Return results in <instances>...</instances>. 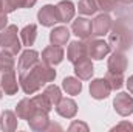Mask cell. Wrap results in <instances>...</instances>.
<instances>
[{
	"mask_svg": "<svg viewBox=\"0 0 133 132\" xmlns=\"http://www.w3.org/2000/svg\"><path fill=\"white\" fill-rule=\"evenodd\" d=\"M17 113H14L12 110H5L0 117V128L5 132H12L17 129L19 120H17Z\"/></svg>",
	"mask_w": 133,
	"mask_h": 132,
	"instance_id": "cell-20",
	"label": "cell"
},
{
	"mask_svg": "<svg viewBox=\"0 0 133 132\" xmlns=\"http://www.w3.org/2000/svg\"><path fill=\"white\" fill-rule=\"evenodd\" d=\"M36 37H37V27H36L34 23H30V25H26V27L22 28V31H20L22 45H25V47L30 48L31 45H34Z\"/></svg>",
	"mask_w": 133,
	"mask_h": 132,
	"instance_id": "cell-22",
	"label": "cell"
},
{
	"mask_svg": "<svg viewBox=\"0 0 133 132\" xmlns=\"http://www.w3.org/2000/svg\"><path fill=\"white\" fill-rule=\"evenodd\" d=\"M68 39H70V30L66 27H56L50 33V42H51V45L62 47V45H65L66 42H68Z\"/></svg>",
	"mask_w": 133,
	"mask_h": 132,
	"instance_id": "cell-21",
	"label": "cell"
},
{
	"mask_svg": "<svg viewBox=\"0 0 133 132\" xmlns=\"http://www.w3.org/2000/svg\"><path fill=\"white\" fill-rule=\"evenodd\" d=\"M68 131L70 132H76V131H84V132H88V126L85 124V123H82V121H73L71 124H70V128H68Z\"/></svg>",
	"mask_w": 133,
	"mask_h": 132,
	"instance_id": "cell-30",
	"label": "cell"
},
{
	"mask_svg": "<svg viewBox=\"0 0 133 132\" xmlns=\"http://www.w3.org/2000/svg\"><path fill=\"white\" fill-rule=\"evenodd\" d=\"M56 112L64 118H74L77 113V104L71 98H62L56 104Z\"/></svg>",
	"mask_w": 133,
	"mask_h": 132,
	"instance_id": "cell-14",
	"label": "cell"
},
{
	"mask_svg": "<svg viewBox=\"0 0 133 132\" xmlns=\"http://www.w3.org/2000/svg\"><path fill=\"white\" fill-rule=\"evenodd\" d=\"M14 64H16V61H14V55L8 53V51H5V50L0 51V71L14 68Z\"/></svg>",
	"mask_w": 133,
	"mask_h": 132,
	"instance_id": "cell-27",
	"label": "cell"
},
{
	"mask_svg": "<svg viewBox=\"0 0 133 132\" xmlns=\"http://www.w3.org/2000/svg\"><path fill=\"white\" fill-rule=\"evenodd\" d=\"M0 87L5 95H16L19 90V82L16 78V70H3L0 71Z\"/></svg>",
	"mask_w": 133,
	"mask_h": 132,
	"instance_id": "cell-6",
	"label": "cell"
},
{
	"mask_svg": "<svg viewBox=\"0 0 133 132\" xmlns=\"http://www.w3.org/2000/svg\"><path fill=\"white\" fill-rule=\"evenodd\" d=\"M17 33H19V30L16 25H8L5 30L0 31V48L14 56L22 48V40L19 39Z\"/></svg>",
	"mask_w": 133,
	"mask_h": 132,
	"instance_id": "cell-3",
	"label": "cell"
},
{
	"mask_svg": "<svg viewBox=\"0 0 133 132\" xmlns=\"http://www.w3.org/2000/svg\"><path fill=\"white\" fill-rule=\"evenodd\" d=\"M62 89L66 92V95H79L81 90H82V82L79 78H73V76H68L62 81Z\"/></svg>",
	"mask_w": 133,
	"mask_h": 132,
	"instance_id": "cell-23",
	"label": "cell"
},
{
	"mask_svg": "<svg viewBox=\"0 0 133 132\" xmlns=\"http://www.w3.org/2000/svg\"><path fill=\"white\" fill-rule=\"evenodd\" d=\"M39 59H40V58H39V53H37L36 50L28 48V50H25V51L20 55L19 62H17V70H19V71H23V70L33 67Z\"/></svg>",
	"mask_w": 133,
	"mask_h": 132,
	"instance_id": "cell-19",
	"label": "cell"
},
{
	"mask_svg": "<svg viewBox=\"0 0 133 132\" xmlns=\"http://www.w3.org/2000/svg\"><path fill=\"white\" fill-rule=\"evenodd\" d=\"M113 107L116 110V113H119L121 117H129L133 113V97L132 93L129 95L127 92H121L118 93L113 99Z\"/></svg>",
	"mask_w": 133,
	"mask_h": 132,
	"instance_id": "cell-5",
	"label": "cell"
},
{
	"mask_svg": "<svg viewBox=\"0 0 133 132\" xmlns=\"http://www.w3.org/2000/svg\"><path fill=\"white\" fill-rule=\"evenodd\" d=\"M84 58H88V53H87V42H84L82 39H81V40H73V42L68 45L66 59L74 65L76 62H79V61L84 59Z\"/></svg>",
	"mask_w": 133,
	"mask_h": 132,
	"instance_id": "cell-8",
	"label": "cell"
},
{
	"mask_svg": "<svg viewBox=\"0 0 133 132\" xmlns=\"http://www.w3.org/2000/svg\"><path fill=\"white\" fill-rule=\"evenodd\" d=\"M108 45L113 51H125L132 45V31L121 19L113 22L108 31Z\"/></svg>",
	"mask_w": 133,
	"mask_h": 132,
	"instance_id": "cell-2",
	"label": "cell"
},
{
	"mask_svg": "<svg viewBox=\"0 0 133 132\" xmlns=\"http://www.w3.org/2000/svg\"><path fill=\"white\" fill-rule=\"evenodd\" d=\"M46 99L51 103V106L53 107H56V104L62 99V92H61V87H57L56 84H50V86H46L45 87V90L42 92Z\"/></svg>",
	"mask_w": 133,
	"mask_h": 132,
	"instance_id": "cell-24",
	"label": "cell"
},
{
	"mask_svg": "<svg viewBox=\"0 0 133 132\" xmlns=\"http://www.w3.org/2000/svg\"><path fill=\"white\" fill-rule=\"evenodd\" d=\"M31 99H33L34 106L37 107V110H43V112H48V113H50V110L53 109L51 103L46 99V97H45L43 93H40V95H36V97H33Z\"/></svg>",
	"mask_w": 133,
	"mask_h": 132,
	"instance_id": "cell-28",
	"label": "cell"
},
{
	"mask_svg": "<svg viewBox=\"0 0 133 132\" xmlns=\"http://www.w3.org/2000/svg\"><path fill=\"white\" fill-rule=\"evenodd\" d=\"M96 3H98V8L102 9L104 13H110V11H113L115 8H116V2L115 0H96Z\"/></svg>",
	"mask_w": 133,
	"mask_h": 132,
	"instance_id": "cell-29",
	"label": "cell"
},
{
	"mask_svg": "<svg viewBox=\"0 0 133 132\" xmlns=\"http://www.w3.org/2000/svg\"><path fill=\"white\" fill-rule=\"evenodd\" d=\"M107 82L110 84L111 90H119L124 86V73H118V71H107L105 75Z\"/></svg>",
	"mask_w": 133,
	"mask_h": 132,
	"instance_id": "cell-25",
	"label": "cell"
},
{
	"mask_svg": "<svg viewBox=\"0 0 133 132\" xmlns=\"http://www.w3.org/2000/svg\"><path fill=\"white\" fill-rule=\"evenodd\" d=\"M71 31L79 39L88 40L91 37V20H88L87 17H77L71 23Z\"/></svg>",
	"mask_w": 133,
	"mask_h": 132,
	"instance_id": "cell-10",
	"label": "cell"
},
{
	"mask_svg": "<svg viewBox=\"0 0 133 132\" xmlns=\"http://www.w3.org/2000/svg\"><path fill=\"white\" fill-rule=\"evenodd\" d=\"M3 5V13H12L14 9H17V2L16 0H2Z\"/></svg>",
	"mask_w": 133,
	"mask_h": 132,
	"instance_id": "cell-31",
	"label": "cell"
},
{
	"mask_svg": "<svg viewBox=\"0 0 133 132\" xmlns=\"http://www.w3.org/2000/svg\"><path fill=\"white\" fill-rule=\"evenodd\" d=\"M54 78H56V70L53 68V65L40 59L33 67L19 71V84L26 95H33L39 92L45 84L53 82Z\"/></svg>",
	"mask_w": 133,
	"mask_h": 132,
	"instance_id": "cell-1",
	"label": "cell"
},
{
	"mask_svg": "<svg viewBox=\"0 0 133 132\" xmlns=\"http://www.w3.org/2000/svg\"><path fill=\"white\" fill-rule=\"evenodd\" d=\"M17 2V8H33L37 0H16Z\"/></svg>",
	"mask_w": 133,
	"mask_h": 132,
	"instance_id": "cell-33",
	"label": "cell"
},
{
	"mask_svg": "<svg viewBox=\"0 0 133 132\" xmlns=\"http://www.w3.org/2000/svg\"><path fill=\"white\" fill-rule=\"evenodd\" d=\"M37 110V107L34 106L33 99L31 98H23L17 106H16V113L20 120H30L33 117V113Z\"/></svg>",
	"mask_w": 133,
	"mask_h": 132,
	"instance_id": "cell-18",
	"label": "cell"
},
{
	"mask_svg": "<svg viewBox=\"0 0 133 132\" xmlns=\"http://www.w3.org/2000/svg\"><path fill=\"white\" fill-rule=\"evenodd\" d=\"M28 124L33 131H48L50 126V118H48V112L43 110H36L33 117L28 120Z\"/></svg>",
	"mask_w": 133,
	"mask_h": 132,
	"instance_id": "cell-16",
	"label": "cell"
},
{
	"mask_svg": "<svg viewBox=\"0 0 133 132\" xmlns=\"http://www.w3.org/2000/svg\"><path fill=\"white\" fill-rule=\"evenodd\" d=\"M113 25V19L108 16V13H102L99 16L95 17V20H91V36H105L108 34L110 28Z\"/></svg>",
	"mask_w": 133,
	"mask_h": 132,
	"instance_id": "cell-7",
	"label": "cell"
},
{
	"mask_svg": "<svg viewBox=\"0 0 133 132\" xmlns=\"http://www.w3.org/2000/svg\"><path fill=\"white\" fill-rule=\"evenodd\" d=\"M127 65H129V61L124 51H113L107 62L108 71H118V73H124L127 70Z\"/></svg>",
	"mask_w": 133,
	"mask_h": 132,
	"instance_id": "cell-13",
	"label": "cell"
},
{
	"mask_svg": "<svg viewBox=\"0 0 133 132\" xmlns=\"http://www.w3.org/2000/svg\"><path fill=\"white\" fill-rule=\"evenodd\" d=\"M127 87H129V92L133 95V75L129 78V81H127Z\"/></svg>",
	"mask_w": 133,
	"mask_h": 132,
	"instance_id": "cell-35",
	"label": "cell"
},
{
	"mask_svg": "<svg viewBox=\"0 0 133 132\" xmlns=\"http://www.w3.org/2000/svg\"><path fill=\"white\" fill-rule=\"evenodd\" d=\"M8 27V16H6V13H0V31L2 30H5Z\"/></svg>",
	"mask_w": 133,
	"mask_h": 132,
	"instance_id": "cell-34",
	"label": "cell"
},
{
	"mask_svg": "<svg viewBox=\"0 0 133 132\" xmlns=\"http://www.w3.org/2000/svg\"><path fill=\"white\" fill-rule=\"evenodd\" d=\"M2 95H3V90H2V87H0V99H2Z\"/></svg>",
	"mask_w": 133,
	"mask_h": 132,
	"instance_id": "cell-38",
	"label": "cell"
},
{
	"mask_svg": "<svg viewBox=\"0 0 133 132\" xmlns=\"http://www.w3.org/2000/svg\"><path fill=\"white\" fill-rule=\"evenodd\" d=\"M77 9H79V14L82 16H93L99 8H98L96 0H79Z\"/></svg>",
	"mask_w": 133,
	"mask_h": 132,
	"instance_id": "cell-26",
	"label": "cell"
},
{
	"mask_svg": "<svg viewBox=\"0 0 133 132\" xmlns=\"http://www.w3.org/2000/svg\"><path fill=\"white\" fill-rule=\"evenodd\" d=\"M111 131L113 132H116V131H132L133 132V124L132 123H129V121H121V123L116 124Z\"/></svg>",
	"mask_w": 133,
	"mask_h": 132,
	"instance_id": "cell-32",
	"label": "cell"
},
{
	"mask_svg": "<svg viewBox=\"0 0 133 132\" xmlns=\"http://www.w3.org/2000/svg\"><path fill=\"white\" fill-rule=\"evenodd\" d=\"M116 3H122V5H132L133 0H115Z\"/></svg>",
	"mask_w": 133,
	"mask_h": 132,
	"instance_id": "cell-36",
	"label": "cell"
},
{
	"mask_svg": "<svg viewBox=\"0 0 133 132\" xmlns=\"http://www.w3.org/2000/svg\"><path fill=\"white\" fill-rule=\"evenodd\" d=\"M37 20L42 27H54V23L59 22L57 9L53 5H45L37 13Z\"/></svg>",
	"mask_w": 133,
	"mask_h": 132,
	"instance_id": "cell-9",
	"label": "cell"
},
{
	"mask_svg": "<svg viewBox=\"0 0 133 132\" xmlns=\"http://www.w3.org/2000/svg\"><path fill=\"white\" fill-rule=\"evenodd\" d=\"M110 92H111V87H110V84L107 82L105 78H98V79H93L90 82V95L95 99L108 98Z\"/></svg>",
	"mask_w": 133,
	"mask_h": 132,
	"instance_id": "cell-12",
	"label": "cell"
},
{
	"mask_svg": "<svg viewBox=\"0 0 133 132\" xmlns=\"http://www.w3.org/2000/svg\"><path fill=\"white\" fill-rule=\"evenodd\" d=\"M3 11V5H2V0H0V13Z\"/></svg>",
	"mask_w": 133,
	"mask_h": 132,
	"instance_id": "cell-37",
	"label": "cell"
},
{
	"mask_svg": "<svg viewBox=\"0 0 133 132\" xmlns=\"http://www.w3.org/2000/svg\"><path fill=\"white\" fill-rule=\"evenodd\" d=\"M110 45L108 42L102 40V39H91L87 42V53H88V58L91 59H96V61H101L104 59L108 53H110Z\"/></svg>",
	"mask_w": 133,
	"mask_h": 132,
	"instance_id": "cell-4",
	"label": "cell"
},
{
	"mask_svg": "<svg viewBox=\"0 0 133 132\" xmlns=\"http://www.w3.org/2000/svg\"><path fill=\"white\" fill-rule=\"evenodd\" d=\"M56 9H57V16H59V22H70L73 17H74V13H76V8H74V3L71 0H62L56 5Z\"/></svg>",
	"mask_w": 133,
	"mask_h": 132,
	"instance_id": "cell-17",
	"label": "cell"
},
{
	"mask_svg": "<svg viewBox=\"0 0 133 132\" xmlns=\"http://www.w3.org/2000/svg\"><path fill=\"white\" fill-rule=\"evenodd\" d=\"M64 48L59 45H48L46 48H43L42 51V61L50 64V65H57L64 61Z\"/></svg>",
	"mask_w": 133,
	"mask_h": 132,
	"instance_id": "cell-11",
	"label": "cell"
},
{
	"mask_svg": "<svg viewBox=\"0 0 133 132\" xmlns=\"http://www.w3.org/2000/svg\"><path fill=\"white\" fill-rule=\"evenodd\" d=\"M93 71H95V70H93V62H91L90 58H84V59H81L79 62L74 64V73H76V76H77L81 81H88V79H91Z\"/></svg>",
	"mask_w": 133,
	"mask_h": 132,
	"instance_id": "cell-15",
	"label": "cell"
}]
</instances>
